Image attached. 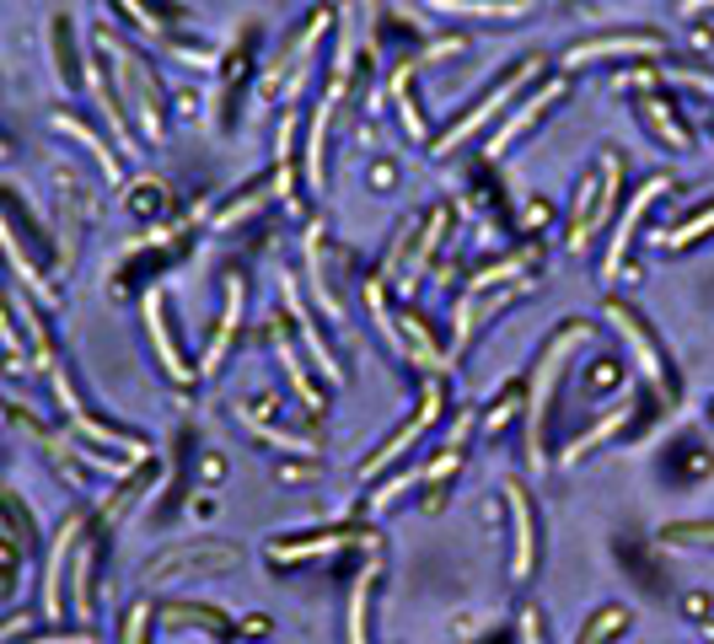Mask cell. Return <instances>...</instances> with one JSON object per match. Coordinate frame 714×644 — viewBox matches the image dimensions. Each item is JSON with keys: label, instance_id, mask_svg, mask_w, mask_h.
I'll use <instances>...</instances> for the list:
<instances>
[{"label": "cell", "instance_id": "obj_13", "mask_svg": "<svg viewBox=\"0 0 714 644\" xmlns=\"http://www.w3.org/2000/svg\"><path fill=\"white\" fill-rule=\"evenodd\" d=\"M75 607H81V612H86V559H81V564H75Z\"/></svg>", "mask_w": 714, "mask_h": 644}, {"label": "cell", "instance_id": "obj_5", "mask_svg": "<svg viewBox=\"0 0 714 644\" xmlns=\"http://www.w3.org/2000/svg\"><path fill=\"white\" fill-rule=\"evenodd\" d=\"M521 75H526V70H516V75H511V81H505V86H500L495 97H484V108H473V114H467V119H462V124L452 129V140H441V151H452V145H456V134H473V129L484 124V119H489V114H495V108H500V103H505V97H511V92L521 86Z\"/></svg>", "mask_w": 714, "mask_h": 644}, {"label": "cell", "instance_id": "obj_17", "mask_svg": "<svg viewBox=\"0 0 714 644\" xmlns=\"http://www.w3.org/2000/svg\"><path fill=\"white\" fill-rule=\"evenodd\" d=\"M38 644H86V640H81V634H75V640H38Z\"/></svg>", "mask_w": 714, "mask_h": 644}, {"label": "cell", "instance_id": "obj_4", "mask_svg": "<svg viewBox=\"0 0 714 644\" xmlns=\"http://www.w3.org/2000/svg\"><path fill=\"white\" fill-rule=\"evenodd\" d=\"M511 515H516V575H526L532 570V511L516 484H511Z\"/></svg>", "mask_w": 714, "mask_h": 644}, {"label": "cell", "instance_id": "obj_12", "mask_svg": "<svg viewBox=\"0 0 714 644\" xmlns=\"http://www.w3.org/2000/svg\"><path fill=\"white\" fill-rule=\"evenodd\" d=\"M145 618H151L145 607H134V612H130V629H124V640H130V644H145Z\"/></svg>", "mask_w": 714, "mask_h": 644}, {"label": "cell", "instance_id": "obj_3", "mask_svg": "<svg viewBox=\"0 0 714 644\" xmlns=\"http://www.w3.org/2000/svg\"><path fill=\"white\" fill-rule=\"evenodd\" d=\"M75 532L81 526L70 521L66 532L55 537V553H49V570H44V607H49V618H60V607H66L60 601V575H66V553H70V542H75Z\"/></svg>", "mask_w": 714, "mask_h": 644}, {"label": "cell", "instance_id": "obj_10", "mask_svg": "<svg viewBox=\"0 0 714 644\" xmlns=\"http://www.w3.org/2000/svg\"><path fill=\"white\" fill-rule=\"evenodd\" d=\"M167 618H183V623H204V629H226L215 607H172Z\"/></svg>", "mask_w": 714, "mask_h": 644}, {"label": "cell", "instance_id": "obj_2", "mask_svg": "<svg viewBox=\"0 0 714 644\" xmlns=\"http://www.w3.org/2000/svg\"><path fill=\"white\" fill-rule=\"evenodd\" d=\"M436 408H441V403H436V397H425V408H419V419H414V425H403V430L392 436L388 446H382V451H377V456H371V462H366V478H371V473H382L388 462H397L403 451L414 446V441H419V430H425V425L436 419Z\"/></svg>", "mask_w": 714, "mask_h": 644}, {"label": "cell", "instance_id": "obj_8", "mask_svg": "<svg viewBox=\"0 0 714 644\" xmlns=\"http://www.w3.org/2000/svg\"><path fill=\"white\" fill-rule=\"evenodd\" d=\"M366 596H371V570L355 580V596H349V644H371L366 640Z\"/></svg>", "mask_w": 714, "mask_h": 644}, {"label": "cell", "instance_id": "obj_7", "mask_svg": "<svg viewBox=\"0 0 714 644\" xmlns=\"http://www.w3.org/2000/svg\"><path fill=\"white\" fill-rule=\"evenodd\" d=\"M623 623H629V612L623 607H602L596 618H591V634H581V644H607L623 634Z\"/></svg>", "mask_w": 714, "mask_h": 644}, {"label": "cell", "instance_id": "obj_1", "mask_svg": "<svg viewBox=\"0 0 714 644\" xmlns=\"http://www.w3.org/2000/svg\"><path fill=\"white\" fill-rule=\"evenodd\" d=\"M575 338H581V333H564V338L554 344V355L543 360L537 392H532V446H537V451H532V462H537V467H543V414H548V397H554V377H559V360L575 349Z\"/></svg>", "mask_w": 714, "mask_h": 644}, {"label": "cell", "instance_id": "obj_15", "mask_svg": "<svg viewBox=\"0 0 714 644\" xmlns=\"http://www.w3.org/2000/svg\"><path fill=\"white\" fill-rule=\"evenodd\" d=\"M677 537H704V542H714V526H677Z\"/></svg>", "mask_w": 714, "mask_h": 644}, {"label": "cell", "instance_id": "obj_11", "mask_svg": "<svg viewBox=\"0 0 714 644\" xmlns=\"http://www.w3.org/2000/svg\"><path fill=\"white\" fill-rule=\"evenodd\" d=\"M704 226H714V210H704L693 226H682V231H677V237H666V242H671V248H682V242H693V231H704Z\"/></svg>", "mask_w": 714, "mask_h": 644}, {"label": "cell", "instance_id": "obj_6", "mask_svg": "<svg viewBox=\"0 0 714 644\" xmlns=\"http://www.w3.org/2000/svg\"><path fill=\"white\" fill-rule=\"evenodd\" d=\"M145 318H151V338L162 344V360H167V371H172V377H189V366H183V360H178V349L167 344V327H162V296H151V301H145Z\"/></svg>", "mask_w": 714, "mask_h": 644}, {"label": "cell", "instance_id": "obj_16", "mask_svg": "<svg viewBox=\"0 0 714 644\" xmlns=\"http://www.w3.org/2000/svg\"><path fill=\"white\" fill-rule=\"evenodd\" d=\"M16 629H22V623H0V640H11V634H16Z\"/></svg>", "mask_w": 714, "mask_h": 644}, {"label": "cell", "instance_id": "obj_9", "mask_svg": "<svg viewBox=\"0 0 714 644\" xmlns=\"http://www.w3.org/2000/svg\"><path fill=\"white\" fill-rule=\"evenodd\" d=\"M623 419H629V408H618V414H612V419H602V425H596L591 436H581V441L570 446V462H581V456H585V451H591V446H596V441H607V436H612V430H618Z\"/></svg>", "mask_w": 714, "mask_h": 644}, {"label": "cell", "instance_id": "obj_14", "mask_svg": "<svg viewBox=\"0 0 714 644\" xmlns=\"http://www.w3.org/2000/svg\"><path fill=\"white\" fill-rule=\"evenodd\" d=\"M521 644H543V640H537V612H526V618H521Z\"/></svg>", "mask_w": 714, "mask_h": 644}]
</instances>
